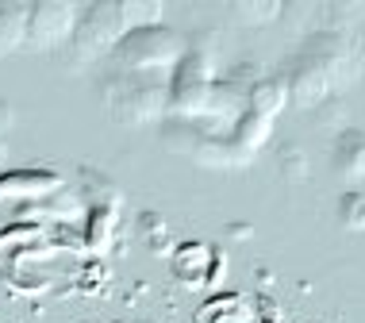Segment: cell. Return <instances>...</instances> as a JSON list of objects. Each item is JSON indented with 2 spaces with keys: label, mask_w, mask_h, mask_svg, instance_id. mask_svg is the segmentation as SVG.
Returning a JSON list of instances; mask_svg holds the SVG:
<instances>
[{
  "label": "cell",
  "mask_w": 365,
  "mask_h": 323,
  "mask_svg": "<svg viewBox=\"0 0 365 323\" xmlns=\"http://www.w3.org/2000/svg\"><path fill=\"white\" fill-rule=\"evenodd\" d=\"M361 39L350 27H315L284 62L281 77L289 89V104L319 108L323 101L346 93L361 77Z\"/></svg>",
  "instance_id": "obj_1"
},
{
  "label": "cell",
  "mask_w": 365,
  "mask_h": 323,
  "mask_svg": "<svg viewBox=\"0 0 365 323\" xmlns=\"http://www.w3.org/2000/svg\"><path fill=\"white\" fill-rule=\"evenodd\" d=\"M146 24H162V4L158 0H93V4H81V16H77V27L70 39L73 62L77 66L101 62L123 43L127 31Z\"/></svg>",
  "instance_id": "obj_2"
},
{
  "label": "cell",
  "mask_w": 365,
  "mask_h": 323,
  "mask_svg": "<svg viewBox=\"0 0 365 323\" xmlns=\"http://www.w3.org/2000/svg\"><path fill=\"white\" fill-rule=\"evenodd\" d=\"M101 93L112 120L123 127L165 123L170 116V73H108Z\"/></svg>",
  "instance_id": "obj_3"
},
{
  "label": "cell",
  "mask_w": 365,
  "mask_h": 323,
  "mask_svg": "<svg viewBox=\"0 0 365 323\" xmlns=\"http://www.w3.org/2000/svg\"><path fill=\"white\" fill-rule=\"evenodd\" d=\"M189 51V39L173 31L170 24H146L123 35V43L108 54L112 73H173L181 54Z\"/></svg>",
  "instance_id": "obj_4"
},
{
  "label": "cell",
  "mask_w": 365,
  "mask_h": 323,
  "mask_svg": "<svg viewBox=\"0 0 365 323\" xmlns=\"http://www.w3.org/2000/svg\"><path fill=\"white\" fill-rule=\"evenodd\" d=\"M220 81L215 73V54L200 43H189L181 62L170 73V116L165 120H196L212 101V89Z\"/></svg>",
  "instance_id": "obj_5"
},
{
  "label": "cell",
  "mask_w": 365,
  "mask_h": 323,
  "mask_svg": "<svg viewBox=\"0 0 365 323\" xmlns=\"http://www.w3.org/2000/svg\"><path fill=\"white\" fill-rule=\"evenodd\" d=\"M77 16H81V4H73V0H35L31 12H27L24 51L46 54V51H58V46H70Z\"/></svg>",
  "instance_id": "obj_6"
},
{
  "label": "cell",
  "mask_w": 365,
  "mask_h": 323,
  "mask_svg": "<svg viewBox=\"0 0 365 323\" xmlns=\"http://www.w3.org/2000/svg\"><path fill=\"white\" fill-rule=\"evenodd\" d=\"M331 165L342 181H365V131L342 127L331 143Z\"/></svg>",
  "instance_id": "obj_7"
},
{
  "label": "cell",
  "mask_w": 365,
  "mask_h": 323,
  "mask_svg": "<svg viewBox=\"0 0 365 323\" xmlns=\"http://www.w3.org/2000/svg\"><path fill=\"white\" fill-rule=\"evenodd\" d=\"M284 104H289V89H284L281 73H262L258 81L250 85V93H246V108H250L254 116H262L265 123L277 120L284 112Z\"/></svg>",
  "instance_id": "obj_8"
},
{
  "label": "cell",
  "mask_w": 365,
  "mask_h": 323,
  "mask_svg": "<svg viewBox=\"0 0 365 323\" xmlns=\"http://www.w3.org/2000/svg\"><path fill=\"white\" fill-rule=\"evenodd\" d=\"M27 12L31 0H0V58L27 46Z\"/></svg>",
  "instance_id": "obj_9"
},
{
  "label": "cell",
  "mask_w": 365,
  "mask_h": 323,
  "mask_svg": "<svg viewBox=\"0 0 365 323\" xmlns=\"http://www.w3.org/2000/svg\"><path fill=\"white\" fill-rule=\"evenodd\" d=\"M227 16H231L235 24L262 27V24H269V19L281 16V4H273V0H235V4H227Z\"/></svg>",
  "instance_id": "obj_10"
},
{
  "label": "cell",
  "mask_w": 365,
  "mask_h": 323,
  "mask_svg": "<svg viewBox=\"0 0 365 323\" xmlns=\"http://www.w3.org/2000/svg\"><path fill=\"white\" fill-rule=\"evenodd\" d=\"M339 223L346 231H365V189H346L339 197Z\"/></svg>",
  "instance_id": "obj_11"
},
{
  "label": "cell",
  "mask_w": 365,
  "mask_h": 323,
  "mask_svg": "<svg viewBox=\"0 0 365 323\" xmlns=\"http://www.w3.org/2000/svg\"><path fill=\"white\" fill-rule=\"evenodd\" d=\"M277 162H281V173H284L289 181H304V178L312 173V158H308V154H304L296 143H284V146H281Z\"/></svg>",
  "instance_id": "obj_12"
},
{
  "label": "cell",
  "mask_w": 365,
  "mask_h": 323,
  "mask_svg": "<svg viewBox=\"0 0 365 323\" xmlns=\"http://www.w3.org/2000/svg\"><path fill=\"white\" fill-rule=\"evenodd\" d=\"M12 120H16V112H12V104L8 101H0V135L8 131V127H12Z\"/></svg>",
  "instance_id": "obj_13"
},
{
  "label": "cell",
  "mask_w": 365,
  "mask_h": 323,
  "mask_svg": "<svg viewBox=\"0 0 365 323\" xmlns=\"http://www.w3.org/2000/svg\"><path fill=\"white\" fill-rule=\"evenodd\" d=\"M4 150H8V143H4V135H0V158H4Z\"/></svg>",
  "instance_id": "obj_14"
}]
</instances>
